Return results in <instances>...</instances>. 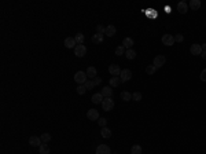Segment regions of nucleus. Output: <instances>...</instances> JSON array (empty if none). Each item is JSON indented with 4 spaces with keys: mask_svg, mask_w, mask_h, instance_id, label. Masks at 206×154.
<instances>
[{
    "mask_svg": "<svg viewBox=\"0 0 206 154\" xmlns=\"http://www.w3.org/2000/svg\"><path fill=\"white\" fill-rule=\"evenodd\" d=\"M74 81L78 84V85H82V84H85V81H87V73L85 72H77L74 74Z\"/></svg>",
    "mask_w": 206,
    "mask_h": 154,
    "instance_id": "1",
    "label": "nucleus"
},
{
    "mask_svg": "<svg viewBox=\"0 0 206 154\" xmlns=\"http://www.w3.org/2000/svg\"><path fill=\"white\" fill-rule=\"evenodd\" d=\"M102 107L105 111H110L114 109V100L111 98H105L103 102H102Z\"/></svg>",
    "mask_w": 206,
    "mask_h": 154,
    "instance_id": "2",
    "label": "nucleus"
},
{
    "mask_svg": "<svg viewBox=\"0 0 206 154\" xmlns=\"http://www.w3.org/2000/svg\"><path fill=\"white\" fill-rule=\"evenodd\" d=\"M74 54H76V56L82 58V56L87 54V47H85L84 44H77L76 48H74Z\"/></svg>",
    "mask_w": 206,
    "mask_h": 154,
    "instance_id": "3",
    "label": "nucleus"
},
{
    "mask_svg": "<svg viewBox=\"0 0 206 154\" xmlns=\"http://www.w3.org/2000/svg\"><path fill=\"white\" fill-rule=\"evenodd\" d=\"M121 72H122V69L120 68L118 65H115V63H113V65L109 66V73L111 74V76H114V77H120Z\"/></svg>",
    "mask_w": 206,
    "mask_h": 154,
    "instance_id": "4",
    "label": "nucleus"
},
{
    "mask_svg": "<svg viewBox=\"0 0 206 154\" xmlns=\"http://www.w3.org/2000/svg\"><path fill=\"white\" fill-rule=\"evenodd\" d=\"M165 62H166V58H165V55H157L155 58H154V66H155L157 69L162 68L163 65H165Z\"/></svg>",
    "mask_w": 206,
    "mask_h": 154,
    "instance_id": "5",
    "label": "nucleus"
},
{
    "mask_svg": "<svg viewBox=\"0 0 206 154\" xmlns=\"http://www.w3.org/2000/svg\"><path fill=\"white\" fill-rule=\"evenodd\" d=\"M120 79H121V83H125V81L131 80L132 79V72L129 69H122V72L120 74Z\"/></svg>",
    "mask_w": 206,
    "mask_h": 154,
    "instance_id": "6",
    "label": "nucleus"
},
{
    "mask_svg": "<svg viewBox=\"0 0 206 154\" xmlns=\"http://www.w3.org/2000/svg\"><path fill=\"white\" fill-rule=\"evenodd\" d=\"M162 44L165 45H173L175 44V36H172V35H169V33H165L162 36Z\"/></svg>",
    "mask_w": 206,
    "mask_h": 154,
    "instance_id": "7",
    "label": "nucleus"
},
{
    "mask_svg": "<svg viewBox=\"0 0 206 154\" xmlns=\"http://www.w3.org/2000/svg\"><path fill=\"white\" fill-rule=\"evenodd\" d=\"M87 118L91 120V121H98V120H99V113H98V110L89 109V110L87 111Z\"/></svg>",
    "mask_w": 206,
    "mask_h": 154,
    "instance_id": "8",
    "label": "nucleus"
},
{
    "mask_svg": "<svg viewBox=\"0 0 206 154\" xmlns=\"http://www.w3.org/2000/svg\"><path fill=\"white\" fill-rule=\"evenodd\" d=\"M96 154H111V150L107 145H99L96 147Z\"/></svg>",
    "mask_w": 206,
    "mask_h": 154,
    "instance_id": "9",
    "label": "nucleus"
},
{
    "mask_svg": "<svg viewBox=\"0 0 206 154\" xmlns=\"http://www.w3.org/2000/svg\"><path fill=\"white\" fill-rule=\"evenodd\" d=\"M29 143H30L32 147H40L43 142H41L40 136H30V138H29Z\"/></svg>",
    "mask_w": 206,
    "mask_h": 154,
    "instance_id": "10",
    "label": "nucleus"
},
{
    "mask_svg": "<svg viewBox=\"0 0 206 154\" xmlns=\"http://www.w3.org/2000/svg\"><path fill=\"white\" fill-rule=\"evenodd\" d=\"M190 52H191L192 55H201V54H202L201 44H192V45L190 47Z\"/></svg>",
    "mask_w": 206,
    "mask_h": 154,
    "instance_id": "11",
    "label": "nucleus"
},
{
    "mask_svg": "<svg viewBox=\"0 0 206 154\" xmlns=\"http://www.w3.org/2000/svg\"><path fill=\"white\" fill-rule=\"evenodd\" d=\"M76 45H77V43H76L74 37H66L65 39V47L66 48H76Z\"/></svg>",
    "mask_w": 206,
    "mask_h": 154,
    "instance_id": "12",
    "label": "nucleus"
},
{
    "mask_svg": "<svg viewBox=\"0 0 206 154\" xmlns=\"http://www.w3.org/2000/svg\"><path fill=\"white\" fill-rule=\"evenodd\" d=\"M103 99H105V96L100 92H98V94H94V95H92L91 100H92V103H95V105H99V103L103 102Z\"/></svg>",
    "mask_w": 206,
    "mask_h": 154,
    "instance_id": "13",
    "label": "nucleus"
},
{
    "mask_svg": "<svg viewBox=\"0 0 206 154\" xmlns=\"http://www.w3.org/2000/svg\"><path fill=\"white\" fill-rule=\"evenodd\" d=\"M188 10V6L186 1H179L177 3V11L180 12V14H186Z\"/></svg>",
    "mask_w": 206,
    "mask_h": 154,
    "instance_id": "14",
    "label": "nucleus"
},
{
    "mask_svg": "<svg viewBox=\"0 0 206 154\" xmlns=\"http://www.w3.org/2000/svg\"><path fill=\"white\" fill-rule=\"evenodd\" d=\"M100 94H102L105 98H111L113 96V88L111 87H105V88H102Z\"/></svg>",
    "mask_w": 206,
    "mask_h": 154,
    "instance_id": "15",
    "label": "nucleus"
},
{
    "mask_svg": "<svg viewBox=\"0 0 206 154\" xmlns=\"http://www.w3.org/2000/svg\"><path fill=\"white\" fill-rule=\"evenodd\" d=\"M115 32H117V29H115V26L114 25H107V28H106V35L107 37H113L114 35H115Z\"/></svg>",
    "mask_w": 206,
    "mask_h": 154,
    "instance_id": "16",
    "label": "nucleus"
},
{
    "mask_svg": "<svg viewBox=\"0 0 206 154\" xmlns=\"http://www.w3.org/2000/svg\"><path fill=\"white\" fill-rule=\"evenodd\" d=\"M85 73H87V77H89V79H92V80H94L95 77H96V73H98V72H96V68L89 66V68L87 69V72H85Z\"/></svg>",
    "mask_w": 206,
    "mask_h": 154,
    "instance_id": "17",
    "label": "nucleus"
},
{
    "mask_svg": "<svg viewBox=\"0 0 206 154\" xmlns=\"http://www.w3.org/2000/svg\"><path fill=\"white\" fill-rule=\"evenodd\" d=\"M133 39H131V37H125L124 40H122V45H124L126 50H129V48H132V45H133Z\"/></svg>",
    "mask_w": 206,
    "mask_h": 154,
    "instance_id": "18",
    "label": "nucleus"
},
{
    "mask_svg": "<svg viewBox=\"0 0 206 154\" xmlns=\"http://www.w3.org/2000/svg\"><path fill=\"white\" fill-rule=\"evenodd\" d=\"M100 135H102V138H105V139H109V138L111 136V131L109 130L107 127H103V128L100 130Z\"/></svg>",
    "mask_w": 206,
    "mask_h": 154,
    "instance_id": "19",
    "label": "nucleus"
},
{
    "mask_svg": "<svg viewBox=\"0 0 206 154\" xmlns=\"http://www.w3.org/2000/svg\"><path fill=\"white\" fill-rule=\"evenodd\" d=\"M103 37H105L103 35H96V33H95L91 40H92V43L94 44H102L103 43Z\"/></svg>",
    "mask_w": 206,
    "mask_h": 154,
    "instance_id": "20",
    "label": "nucleus"
},
{
    "mask_svg": "<svg viewBox=\"0 0 206 154\" xmlns=\"http://www.w3.org/2000/svg\"><path fill=\"white\" fill-rule=\"evenodd\" d=\"M40 150V154H50V146L48 143H41V146L38 147Z\"/></svg>",
    "mask_w": 206,
    "mask_h": 154,
    "instance_id": "21",
    "label": "nucleus"
},
{
    "mask_svg": "<svg viewBox=\"0 0 206 154\" xmlns=\"http://www.w3.org/2000/svg\"><path fill=\"white\" fill-rule=\"evenodd\" d=\"M125 56H126V58H128V59H135V58H136V51H135V50H132V48H129V50H126V51H125Z\"/></svg>",
    "mask_w": 206,
    "mask_h": 154,
    "instance_id": "22",
    "label": "nucleus"
},
{
    "mask_svg": "<svg viewBox=\"0 0 206 154\" xmlns=\"http://www.w3.org/2000/svg\"><path fill=\"white\" fill-rule=\"evenodd\" d=\"M109 84H110V87H118L120 84H121V79L120 77H111L110 79V81H109Z\"/></svg>",
    "mask_w": 206,
    "mask_h": 154,
    "instance_id": "23",
    "label": "nucleus"
},
{
    "mask_svg": "<svg viewBox=\"0 0 206 154\" xmlns=\"http://www.w3.org/2000/svg\"><path fill=\"white\" fill-rule=\"evenodd\" d=\"M190 7L192 8L194 11H195V10H199L201 8V0H191V1H190Z\"/></svg>",
    "mask_w": 206,
    "mask_h": 154,
    "instance_id": "24",
    "label": "nucleus"
},
{
    "mask_svg": "<svg viewBox=\"0 0 206 154\" xmlns=\"http://www.w3.org/2000/svg\"><path fill=\"white\" fill-rule=\"evenodd\" d=\"M120 96H121V99H122V100L128 102V100H131V99H132V94H131V92H128V91H122Z\"/></svg>",
    "mask_w": 206,
    "mask_h": 154,
    "instance_id": "25",
    "label": "nucleus"
},
{
    "mask_svg": "<svg viewBox=\"0 0 206 154\" xmlns=\"http://www.w3.org/2000/svg\"><path fill=\"white\" fill-rule=\"evenodd\" d=\"M131 154H142V146L140 145H133L131 147Z\"/></svg>",
    "mask_w": 206,
    "mask_h": 154,
    "instance_id": "26",
    "label": "nucleus"
},
{
    "mask_svg": "<svg viewBox=\"0 0 206 154\" xmlns=\"http://www.w3.org/2000/svg\"><path fill=\"white\" fill-rule=\"evenodd\" d=\"M40 139H41V142L43 143H48L51 140V135L48 134V132H44V134H41Z\"/></svg>",
    "mask_w": 206,
    "mask_h": 154,
    "instance_id": "27",
    "label": "nucleus"
},
{
    "mask_svg": "<svg viewBox=\"0 0 206 154\" xmlns=\"http://www.w3.org/2000/svg\"><path fill=\"white\" fill-rule=\"evenodd\" d=\"M74 40L77 44H82L84 43V35H82V33H77L74 36Z\"/></svg>",
    "mask_w": 206,
    "mask_h": 154,
    "instance_id": "28",
    "label": "nucleus"
},
{
    "mask_svg": "<svg viewBox=\"0 0 206 154\" xmlns=\"http://www.w3.org/2000/svg\"><path fill=\"white\" fill-rule=\"evenodd\" d=\"M157 72V68L155 66H154V65H149V66H147V68H146V73L147 74H154Z\"/></svg>",
    "mask_w": 206,
    "mask_h": 154,
    "instance_id": "29",
    "label": "nucleus"
},
{
    "mask_svg": "<svg viewBox=\"0 0 206 154\" xmlns=\"http://www.w3.org/2000/svg\"><path fill=\"white\" fill-rule=\"evenodd\" d=\"M105 33H106V28L103 25H98L96 26V35H103L105 36Z\"/></svg>",
    "mask_w": 206,
    "mask_h": 154,
    "instance_id": "30",
    "label": "nucleus"
},
{
    "mask_svg": "<svg viewBox=\"0 0 206 154\" xmlns=\"http://www.w3.org/2000/svg\"><path fill=\"white\" fill-rule=\"evenodd\" d=\"M125 51H126V48H125L124 45H120V47H117L115 48V55H122V54H125Z\"/></svg>",
    "mask_w": 206,
    "mask_h": 154,
    "instance_id": "31",
    "label": "nucleus"
},
{
    "mask_svg": "<svg viewBox=\"0 0 206 154\" xmlns=\"http://www.w3.org/2000/svg\"><path fill=\"white\" fill-rule=\"evenodd\" d=\"M85 91H88V90L85 88V85H84V84L77 87V94H78V95H84V94H85Z\"/></svg>",
    "mask_w": 206,
    "mask_h": 154,
    "instance_id": "32",
    "label": "nucleus"
},
{
    "mask_svg": "<svg viewBox=\"0 0 206 154\" xmlns=\"http://www.w3.org/2000/svg\"><path fill=\"white\" fill-rule=\"evenodd\" d=\"M132 99L133 100H136V102H139V100H142V94L139 92V91H136V92L132 94Z\"/></svg>",
    "mask_w": 206,
    "mask_h": 154,
    "instance_id": "33",
    "label": "nucleus"
},
{
    "mask_svg": "<svg viewBox=\"0 0 206 154\" xmlns=\"http://www.w3.org/2000/svg\"><path fill=\"white\" fill-rule=\"evenodd\" d=\"M84 85H85V88H87V90H92V88L95 87V83H94V80H87Z\"/></svg>",
    "mask_w": 206,
    "mask_h": 154,
    "instance_id": "34",
    "label": "nucleus"
},
{
    "mask_svg": "<svg viewBox=\"0 0 206 154\" xmlns=\"http://www.w3.org/2000/svg\"><path fill=\"white\" fill-rule=\"evenodd\" d=\"M96 123L99 124V127H102V128H103V127H106V125H107V120L105 117H99V120H98Z\"/></svg>",
    "mask_w": 206,
    "mask_h": 154,
    "instance_id": "35",
    "label": "nucleus"
},
{
    "mask_svg": "<svg viewBox=\"0 0 206 154\" xmlns=\"http://www.w3.org/2000/svg\"><path fill=\"white\" fill-rule=\"evenodd\" d=\"M184 40V37H183V35H180V33H177L175 36V43H181Z\"/></svg>",
    "mask_w": 206,
    "mask_h": 154,
    "instance_id": "36",
    "label": "nucleus"
},
{
    "mask_svg": "<svg viewBox=\"0 0 206 154\" xmlns=\"http://www.w3.org/2000/svg\"><path fill=\"white\" fill-rule=\"evenodd\" d=\"M201 80L202 81H206V69H203V70H202V72H201Z\"/></svg>",
    "mask_w": 206,
    "mask_h": 154,
    "instance_id": "37",
    "label": "nucleus"
},
{
    "mask_svg": "<svg viewBox=\"0 0 206 154\" xmlns=\"http://www.w3.org/2000/svg\"><path fill=\"white\" fill-rule=\"evenodd\" d=\"M94 83H95V85H99L100 83H102V79H100V77H98V76H96V77H95V79H94Z\"/></svg>",
    "mask_w": 206,
    "mask_h": 154,
    "instance_id": "38",
    "label": "nucleus"
},
{
    "mask_svg": "<svg viewBox=\"0 0 206 154\" xmlns=\"http://www.w3.org/2000/svg\"><path fill=\"white\" fill-rule=\"evenodd\" d=\"M201 55H202L203 59H206V51H202V54H201Z\"/></svg>",
    "mask_w": 206,
    "mask_h": 154,
    "instance_id": "39",
    "label": "nucleus"
},
{
    "mask_svg": "<svg viewBox=\"0 0 206 154\" xmlns=\"http://www.w3.org/2000/svg\"><path fill=\"white\" fill-rule=\"evenodd\" d=\"M201 47H202V51H206V43H205V44H202Z\"/></svg>",
    "mask_w": 206,
    "mask_h": 154,
    "instance_id": "40",
    "label": "nucleus"
},
{
    "mask_svg": "<svg viewBox=\"0 0 206 154\" xmlns=\"http://www.w3.org/2000/svg\"><path fill=\"white\" fill-rule=\"evenodd\" d=\"M111 154H113V153H111ZM114 154H118V153H114Z\"/></svg>",
    "mask_w": 206,
    "mask_h": 154,
    "instance_id": "41",
    "label": "nucleus"
}]
</instances>
